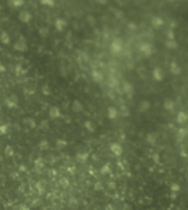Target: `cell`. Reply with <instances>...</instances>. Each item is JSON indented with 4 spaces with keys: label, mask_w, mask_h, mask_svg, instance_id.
I'll use <instances>...</instances> for the list:
<instances>
[{
    "label": "cell",
    "mask_w": 188,
    "mask_h": 210,
    "mask_svg": "<svg viewBox=\"0 0 188 210\" xmlns=\"http://www.w3.org/2000/svg\"><path fill=\"white\" fill-rule=\"evenodd\" d=\"M7 104H8V106H10V107L15 106V105H17V100H15V98H14V96H11L10 98H8Z\"/></svg>",
    "instance_id": "obj_1"
},
{
    "label": "cell",
    "mask_w": 188,
    "mask_h": 210,
    "mask_svg": "<svg viewBox=\"0 0 188 210\" xmlns=\"http://www.w3.org/2000/svg\"><path fill=\"white\" fill-rule=\"evenodd\" d=\"M50 113H51V116H52V117H57V116L60 115V112H58V110H57L56 107H53Z\"/></svg>",
    "instance_id": "obj_2"
},
{
    "label": "cell",
    "mask_w": 188,
    "mask_h": 210,
    "mask_svg": "<svg viewBox=\"0 0 188 210\" xmlns=\"http://www.w3.org/2000/svg\"><path fill=\"white\" fill-rule=\"evenodd\" d=\"M35 165H36L38 167H42V166H44V162H43V160H42V159H38V160L35 161Z\"/></svg>",
    "instance_id": "obj_3"
},
{
    "label": "cell",
    "mask_w": 188,
    "mask_h": 210,
    "mask_svg": "<svg viewBox=\"0 0 188 210\" xmlns=\"http://www.w3.org/2000/svg\"><path fill=\"white\" fill-rule=\"evenodd\" d=\"M7 131V126L6 125H0V135L5 134Z\"/></svg>",
    "instance_id": "obj_4"
},
{
    "label": "cell",
    "mask_w": 188,
    "mask_h": 210,
    "mask_svg": "<svg viewBox=\"0 0 188 210\" xmlns=\"http://www.w3.org/2000/svg\"><path fill=\"white\" fill-rule=\"evenodd\" d=\"M6 153H7V154H10V156H11V154L13 153V151H12V148H11L10 146L6 148Z\"/></svg>",
    "instance_id": "obj_5"
},
{
    "label": "cell",
    "mask_w": 188,
    "mask_h": 210,
    "mask_svg": "<svg viewBox=\"0 0 188 210\" xmlns=\"http://www.w3.org/2000/svg\"><path fill=\"white\" fill-rule=\"evenodd\" d=\"M38 187H39V189H40L41 193H42V191H44V187H42V186L40 185V183L38 184Z\"/></svg>",
    "instance_id": "obj_6"
},
{
    "label": "cell",
    "mask_w": 188,
    "mask_h": 210,
    "mask_svg": "<svg viewBox=\"0 0 188 210\" xmlns=\"http://www.w3.org/2000/svg\"><path fill=\"white\" fill-rule=\"evenodd\" d=\"M41 148H46V146H47V144L46 142H45V141H44V144H43V142H41Z\"/></svg>",
    "instance_id": "obj_7"
},
{
    "label": "cell",
    "mask_w": 188,
    "mask_h": 210,
    "mask_svg": "<svg viewBox=\"0 0 188 210\" xmlns=\"http://www.w3.org/2000/svg\"><path fill=\"white\" fill-rule=\"evenodd\" d=\"M20 210H30V209H29V207H26V206H22Z\"/></svg>",
    "instance_id": "obj_8"
},
{
    "label": "cell",
    "mask_w": 188,
    "mask_h": 210,
    "mask_svg": "<svg viewBox=\"0 0 188 210\" xmlns=\"http://www.w3.org/2000/svg\"><path fill=\"white\" fill-rule=\"evenodd\" d=\"M3 70H5V67H3V66H2V65H1V64H0V72L3 71Z\"/></svg>",
    "instance_id": "obj_9"
},
{
    "label": "cell",
    "mask_w": 188,
    "mask_h": 210,
    "mask_svg": "<svg viewBox=\"0 0 188 210\" xmlns=\"http://www.w3.org/2000/svg\"><path fill=\"white\" fill-rule=\"evenodd\" d=\"M106 210H113V209H112V207H111V206H108L107 208H106Z\"/></svg>",
    "instance_id": "obj_10"
}]
</instances>
